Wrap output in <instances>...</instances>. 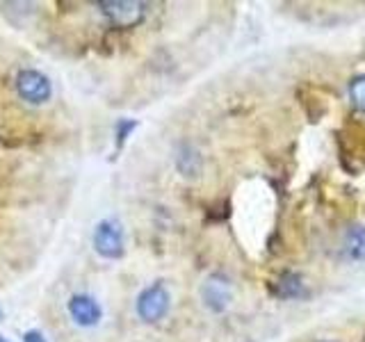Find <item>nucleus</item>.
<instances>
[{"label": "nucleus", "instance_id": "6e6552de", "mask_svg": "<svg viewBox=\"0 0 365 342\" xmlns=\"http://www.w3.org/2000/svg\"><path fill=\"white\" fill-rule=\"evenodd\" d=\"M345 251L351 260L365 262V226H351L345 235Z\"/></svg>", "mask_w": 365, "mask_h": 342}, {"label": "nucleus", "instance_id": "ddd939ff", "mask_svg": "<svg viewBox=\"0 0 365 342\" xmlns=\"http://www.w3.org/2000/svg\"><path fill=\"white\" fill-rule=\"evenodd\" d=\"M0 342H7V340H5V338H3V336H0Z\"/></svg>", "mask_w": 365, "mask_h": 342}, {"label": "nucleus", "instance_id": "f8f14e48", "mask_svg": "<svg viewBox=\"0 0 365 342\" xmlns=\"http://www.w3.org/2000/svg\"><path fill=\"white\" fill-rule=\"evenodd\" d=\"M23 342H46V338L41 331H26L23 333Z\"/></svg>", "mask_w": 365, "mask_h": 342}, {"label": "nucleus", "instance_id": "423d86ee", "mask_svg": "<svg viewBox=\"0 0 365 342\" xmlns=\"http://www.w3.org/2000/svg\"><path fill=\"white\" fill-rule=\"evenodd\" d=\"M68 315L83 328L96 326L103 319V308L91 294H73L68 299Z\"/></svg>", "mask_w": 365, "mask_h": 342}, {"label": "nucleus", "instance_id": "4468645a", "mask_svg": "<svg viewBox=\"0 0 365 342\" xmlns=\"http://www.w3.org/2000/svg\"><path fill=\"white\" fill-rule=\"evenodd\" d=\"M363 342H365V340H363Z\"/></svg>", "mask_w": 365, "mask_h": 342}, {"label": "nucleus", "instance_id": "7ed1b4c3", "mask_svg": "<svg viewBox=\"0 0 365 342\" xmlns=\"http://www.w3.org/2000/svg\"><path fill=\"white\" fill-rule=\"evenodd\" d=\"M91 242H94L96 254L106 260H119L123 256V231L112 219H103L96 224Z\"/></svg>", "mask_w": 365, "mask_h": 342}, {"label": "nucleus", "instance_id": "1a4fd4ad", "mask_svg": "<svg viewBox=\"0 0 365 342\" xmlns=\"http://www.w3.org/2000/svg\"><path fill=\"white\" fill-rule=\"evenodd\" d=\"M277 294L283 299H294V296L304 294V279L299 274H283L277 283Z\"/></svg>", "mask_w": 365, "mask_h": 342}, {"label": "nucleus", "instance_id": "9b49d317", "mask_svg": "<svg viewBox=\"0 0 365 342\" xmlns=\"http://www.w3.org/2000/svg\"><path fill=\"white\" fill-rule=\"evenodd\" d=\"M135 128H137V121H133V119H121V121L117 123V151L125 144V140H128V135H130Z\"/></svg>", "mask_w": 365, "mask_h": 342}, {"label": "nucleus", "instance_id": "20e7f679", "mask_svg": "<svg viewBox=\"0 0 365 342\" xmlns=\"http://www.w3.org/2000/svg\"><path fill=\"white\" fill-rule=\"evenodd\" d=\"M101 11L117 28H135L146 16V5L137 0H106L101 3Z\"/></svg>", "mask_w": 365, "mask_h": 342}, {"label": "nucleus", "instance_id": "9d476101", "mask_svg": "<svg viewBox=\"0 0 365 342\" xmlns=\"http://www.w3.org/2000/svg\"><path fill=\"white\" fill-rule=\"evenodd\" d=\"M349 96H351V103L354 108L365 112V76L356 78L354 83L349 85Z\"/></svg>", "mask_w": 365, "mask_h": 342}, {"label": "nucleus", "instance_id": "39448f33", "mask_svg": "<svg viewBox=\"0 0 365 342\" xmlns=\"http://www.w3.org/2000/svg\"><path fill=\"white\" fill-rule=\"evenodd\" d=\"M201 299L212 313H224L233 301V285L224 274H212L201 285Z\"/></svg>", "mask_w": 365, "mask_h": 342}, {"label": "nucleus", "instance_id": "0eeeda50", "mask_svg": "<svg viewBox=\"0 0 365 342\" xmlns=\"http://www.w3.org/2000/svg\"><path fill=\"white\" fill-rule=\"evenodd\" d=\"M201 167H203L201 155H199V151H197L194 146H190V144H180V146L176 148V169H178L185 178L199 176V174H201Z\"/></svg>", "mask_w": 365, "mask_h": 342}, {"label": "nucleus", "instance_id": "f257e3e1", "mask_svg": "<svg viewBox=\"0 0 365 342\" xmlns=\"http://www.w3.org/2000/svg\"><path fill=\"white\" fill-rule=\"evenodd\" d=\"M171 308V296L169 290L163 283H153L137 296V315L144 319L146 324H155L160 319H165Z\"/></svg>", "mask_w": 365, "mask_h": 342}, {"label": "nucleus", "instance_id": "f03ea898", "mask_svg": "<svg viewBox=\"0 0 365 342\" xmlns=\"http://www.w3.org/2000/svg\"><path fill=\"white\" fill-rule=\"evenodd\" d=\"M16 91L30 105H46L53 96V85L37 68H23L16 76Z\"/></svg>", "mask_w": 365, "mask_h": 342}]
</instances>
